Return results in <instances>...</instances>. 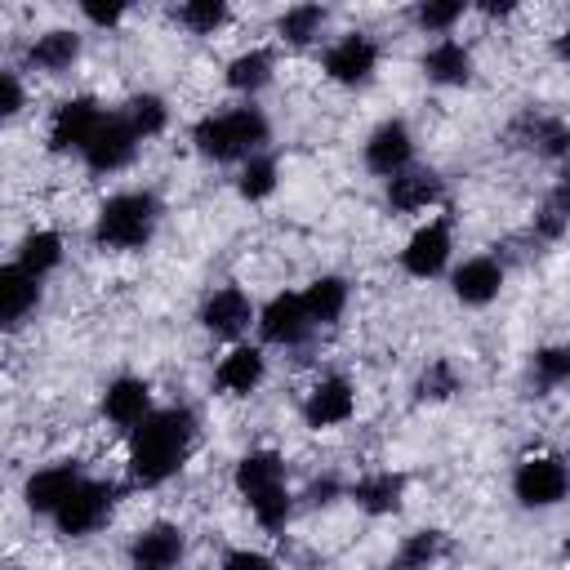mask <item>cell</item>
<instances>
[{"label": "cell", "mask_w": 570, "mask_h": 570, "mask_svg": "<svg viewBox=\"0 0 570 570\" xmlns=\"http://www.w3.org/2000/svg\"><path fill=\"white\" fill-rule=\"evenodd\" d=\"M223 570H276V561L267 552H254V548H232L223 557Z\"/></svg>", "instance_id": "cell-38"}, {"label": "cell", "mask_w": 570, "mask_h": 570, "mask_svg": "<svg viewBox=\"0 0 570 570\" xmlns=\"http://www.w3.org/2000/svg\"><path fill=\"white\" fill-rule=\"evenodd\" d=\"M570 223V169L557 178V187H552V196H548V205L539 209V232L543 236H561V227Z\"/></svg>", "instance_id": "cell-34"}, {"label": "cell", "mask_w": 570, "mask_h": 570, "mask_svg": "<svg viewBox=\"0 0 570 570\" xmlns=\"http://www.w3.org/2000/svg\"><path fill=\"white\" fill-rule=\"evenodd\" d=\"M134 151H138L134 125H129L125 116H107L102 129L94 134V142L85 147V165H89L94 174H116V169H125V165L134 160Z\"/></svg>", "instance_id": "cell-10"}, {"label": "cell", "mask_w": 570, "mask_h": 570, "mask_svg": "<svg viewBox=\"0 0 570 570\" xmlns=\"http://www.w3.org/2000/svg\"><path fill=\"white\" fill-rule=\"evenodd\" d=\"M272 80V53L267 49H245L227 62V85L240 89V94H254Z\"/></svg>", "instance_id": "cell-28"}, {"label": "cell", "mask_w": 570, "mask_h": 570, "mask_svg": "<svg viewBox=\"0 0 570 570\" xmlns=\"http://www.w3.org/2000/svg\"><path fill=\"white\" fill-rule=\"evenodd\" d=\"M534 379H539L543 387L566 383V379H570V347H566V343L539 347V352H534Z\"/></svg>", "instance_id": "cell-35"}, {"label": "cell", "mask_w": 570, "mask_h": 570, "mask_svg": "<svg viewBox=\"0 0 570 570\" xmlns=\"http://www.w3.org/2000/svg\"><path fill=\"white\" fill-rule=\"evenodd\" d=\"M450 249H454V240H450V223H445V218H432V223H423V227L405 240V249H401V267H405L410 276H419V281H432V276L450 263Z\"/></svg>", "instance_id": "cell-8"}, {"label": "cell", "mask_w": 570, "mask_h": 570, "mask_svg": "<svg viewBox=\"0 0 570 570\" xmlns=\"http://www.w3.org/2000/svg\"><path fill=\"white\" fill-rule=\"evenodd\" d=\"M401 494H405V476H396V472H370V476H361V481L352 485V499H356L365 512H374V517L396 512V508H401Z\"/></svg>", "instance_id": "cell-23"}, {"label": "cell", "mask_w": 570, "mask_h": 570, "mask_svg": "<svg viewBox=\"0 0 570 570\" xmlns=\"http://www.w3.org/2000/svg\"><path fill=\"white\" fill-rule=\"evenodd\" d=\"M236 490L245 494L249 512L263 530H281L289 521V490H285V463L272 450H249L236 463Z\"/></svg>", "instance_id": "cell-3"}, {"label": "cell", "mask_w": 570, "mask_h": 570, "mask_svg": "<svg viewBox=\"0 0 570 570\" xmlns=\"http://www.w3.org/2000/svg\"><path fill=\"white\" fill-rule=\"evenodd\" d=\"M441 196H445V187H441V178L432 169H401L396 178H387V205L396 214L432 209Z\"/></svg>", "instance_id": "cell-17"}, {"label": "cell", "mask_w": 570, "mask_h": 570, "mask_svg": "<svg viewBox=\"0 0 570 570\" xmlns=\"http://www.w3.org/2000/svg\"><path fill=\"white\" fill-rule=\"evenodd\" d=\"M191 441H196V419H191V410H183V405L151 410V414L134 428V436H129V476H134L138 485H160V481H169V476L183 468Z\"/></svg>", "instance_id": "cell-1"}, {"label": "cell", "mask_w": 570, "mask_h": 570, "mask_svg": "<svg viewBox=\"0 0 570 570\" xmlns=\"http://www.w3.org/2000/svg\"><path fill=\"white\" fill-rule=\"evenodd\" d=\"M13 263H18L22 272H31L36 281L49 276V272L62 263V236H58V232H27Z\"/></svg>", "instance_id": "cell-26"}, {"label": "cell", "mask_w": 570, "mask_h": 570, "mask_svg": "<svg viewBox=\"0 0 570 570\" xmlns=\"http://www.w3.org/2000/svg\"><path fill=\"white\" fill-rule=\"evenodd\" d=\"M76 53H80V36L76 31H45V36L31 40L27 62L40 67V71H67L76 62Z\"/></svg>", "instance_id": "cell-25"}, {"label": "cell", "mask_w": 570, "mask_h": 570, "mask_svg": "<svg viewBox=\"0 0 570 570\" xmlns=\"http://www.w3.org/2000/svg\"><path fill=\"white\" fill-rule=\"evenodd\" d=\"M352 410H356V392H352V383H347L343 374H325V379L307 392V401H303V419H307V428H316V432L347 423Z\"/></svg>", "instance_id": "cell-12"}, {"label": "cell", "mask_w": 570, "mask_h": 570, "mask_svg": "<svg viewBox=\"0 0 570 570\" xmlns=\"http://www.w3.org/2000/svg\"><path fill=\"white\" fill-rule=\"evenodd\" d=\"M557 53H561V58H570V27H566V36L557 40Z\"/></svg>", "instance_id": "cell-41"}, {"label": "cell", "mask_w": 570, "mask_h": 570, "mask_svg": "<svg viewBox=\"0 0 570 570\" xmlns=\"http://www.w3.org/2000/svg\"><path fill=\"white\" fill-rule=\"evenodd\" d=\"M410 156H414V138H410L405 120H383L365 138V165L383 178H396L401 169H410Z\"/></svg>", "instance_id": "cell-13"}, {"label": "cell", "mask_w": 570, "mask_h": 570, "mask_svg": "<svg viewBox=\"0 0 570 570\" xmlns=\"http://www.w3.org/2000/svg\"><path fill=\"white\" fill-rule=\"evenodd\" d=\"M178 561H183V530L169 521L147 525L129 543V570H178Z\"/></svg>", "instance_id": "cell-15"}, {"label": "cell", "mask_w": 570, "mask_h": 570, "mask_svg": "<svg viewBox=\"0 0 570 570\" xmlns=\"http://www.w3.org/2000/svg\"><path fill=\"white\" fill-rule=\"evenodd\" d=\"M85 18L98 22V27H116L125 18V4H107V9L102 4H85Z\"/></svg>", "instance_id": "cell-40"}, {"label": "cell", "mask_w": 570, "mask_h": 570, "mask_svg": "<svg viewBox=\"0 0 570 570\" xmlns=\"http://www.w3.org/2000/svg\"><path fill=\"white\" fill-rule=\"evenodd\" d=\"M102 120H107V111L94 102V98H67L58 111H53V120H49V147L53 151H80L85 156V147L94 142V134L102 129Z\"/></svg>", "instance_id": "cell-7"}, {"label": "cell", "mask_w": 570, "mask_h": 570, "mask_svg": "<svg viewBox=\"0 0 570 570\" xmlns=\"http://www.w3.org/2000/svg\"><path fill=\"white\" fill-rule=\"evenodd\" d=\"M450 392H459V374L450 370V361H432L419 379V396L423 401H445Z\"/></svg>", "instance_id": "cell-36"}, {"label": "cell", "mask_w": 570, "mask_h": 570, "mask_svg": "<svg viewBox=\"0 0 570 570\" xmlns=\"http://www.w3.org/2000/svg\"><path fill=\"white\" fill-rule=\"evenodd\" d=\"M174 18H178L187 31L209 36V31H218V27L227 22V4H223V0H187V4L174 9Z\"/></svg>", "instance_id": "cell-31"}, {"label": "cell", "mask_w": 570, "mask_h": 570, "mask_svg": "<svg viewBox=\"0 0 570 570\" xmlns=\"http://www.w3.org/2000/svg\"><path fill=\"white\" fill-rule=\"evenodd\" d=\"M321 27H325V9H321V4H294V9H285L281 22H276V31H281L289 45H312V40L321 36Z\"/></svg>", "instance_id": "cell-29"}, {"label": "cell", "mask_w": 570, "mask_h": 570, "mask_svg": "<svg viewBox=\"0 0 570 570\" xmlns=\"http://www.w3.org/2000/svg\"><path fill=\"white\" fill-rule=\"evenodd\" d=\"M454 298L459 303H468V307H485L494 294H499V285H503V267L494 263V258H468L459 272H454Z\"/></svg>", "instance_id": "cell-19"}, {"label": "cell", "mask_w": 570, "mask_h": 570, "mask_svg": "<svg viewBox=\"0 0 570 570\" xmlns=\"http://www.w3.org/2000/svg\"><path fill=\"white\" fill-rule=\"evenodd\" d=\"M102 414L116 423V428H138L147 414H151V387L142 379H116L107 383L102 392Z\"/></svg>", "instance_id": "cell-18"}, {"label": "cell", "mask_w": 570, "mask_h": 570, "mask_svg": "<svg viewBox=\"0 0 570 570\" xmlns=\"http://www.w3.org/2000/svg\"><path fill=\"white\" fill-rule=\"evenodd\" d=\"M236 187H240L245 200L272 196V191H276V160H272V156H249L245 169H240V178H236Z\"/></svg>", "instance_id": "cell-33"}, {"label": "cell", "mask_w": 570, "mask_h": 570, "mask_svg": "<svg viewBox=\"0 0 570 570\" xmlns=\"http://www.w3.org/2000/svg\"><path fill=\"white\" fill-rule=\"evenodd\" d=\"M423 71H428V80H436V85H463V80L472 76V53H468L459 40L441 36V40L423 53Z\"/></svg>", "instance_id": "cell-22"}, {"label": "cell", "mask_w": 570, "mask_h": 570, "mask_svg": "<svg viewBox=\"0 0 570 570\" xmlns=\"http://www.w3.org/2000/svg\"><path fill=\"white\" fill-rule=\"evenodd\" d=\"M517 129H521L525 147H534V151H543V156H570V125H566V120L525 116Z\"/></svg>", "instance_id": "cell-27"}, {"label": "cell", "mask_w": 570, "mask_h": 570, "mask_svg": "<svg viewBox=\"0 0 570 570\" xmlns=\"http://www.w3.org/2000/svg\"><path fill=\"white\" fill-rule=\"evenodd\" d=\"M512 494L525 508H557L570 494V468L552 454H530V459H521V468L512 476Z\"/></svg>", "instance_id": "cell-5"}, {"label": "cell", "mask_w": 570, "mask_h": 570, "mask_svg": "<svg viewBox=\"0 0 570 570\" xmlns=\"http://www.w3.org/2000/svg\"><path fill=\"white\" fill-rule=\"evenodd\" d=\"M18 107H22V85H18L13 71H4L0 76V111L4 116H18Z\"/></svg>", "instance_id": "cell-39"}, {"label": "cell", "mask_w": 570, "mask_h": 570, "mask_svg": "<svg viewBox=\"0 0 570 570\" xmlns=\"http://www.w3.org/2000/svg\"><path fill=\"white\" fill-rule=\"evenodd\" d=\"M156 218H160V205L151 191H120L102 200L94 218V240L102 249H142L156 232Z\"/></svg>", "instance_id": "cell-4"}, {"label": "cell", "mask_w": 570, "mask_h": 570, "mask_svg": "<svg viewBox=\"0 0 570 570\" xmlns=\"http://www.w3.org/2000/svg\"><path fill=\"white\" fill-rule=\"evenodd\" d=\"M76 485H80L76 463H49V468H40V472L27 476L22 499H27L31 512H49V517H53V512L67 503V494H71Z\"/></svg>", "instance_id": "cell-16"}, {"label": "cell", "mask_w": 570, "mask_h": 570, "mask_svg": "<svg viewBox=\"0 0 570 570\" xmlns=\"http://www.w3.org/2000/svg\"><path fill=\"white\" fill-rule=\"evenodd\" d=\"M459 18H463V4H459V0H445V4H419V9H414V22H419L423 31H450Z\"/></svg>", "instance_id": "cell-37"}, {"label": "cell", "mask_w": 570, "mask_h": 570, "mask_svg": "<svg viewBox=\"0 0 570 570\" xmlns=\"http://www.w3.org/2000/svg\"><path fill=\"white\" fill-rule=\"evenodd\" d=\"M441 548H445L441 530H419V534H410V539L401 543V552H396V570H428V566L441 557Z\"/></svg>", "instance_id": "cell-30"}, {"label": "cell", "mask_w": 570, "mask_h": 570, "mask_svg": "<svg viewBox=\"0 0 570 570\" xmlns=\"http://www.w3.org/2000/svg\"><path fill=\"white\" fill-rule=\"evenodd\" d=\"M125 120L134 125V134H138V138H151V134H160V129H165V120H169V111H165V98H156V94H138V98H129V107H125Z\"/></svg>", "instance_id": "cell-32"}, {"label": "cell", "mask_w": 570, "mask_h": 570, "mask_svg": "<svg viewBox=\"0 0 570 570\" xmlns=\"http://www.w3.org/2000/svg\"><path fill=\"white\" fill-rule=\"evenodd\" d=\"M214 383H218V392H227V396L254 392V387L263 383V352H258V347H232V352L218 361Z\"/></svg>", "instance_id": "cell-21"}, {"label": "cell", "mask_w": 570, "mask_h": 570, "mask_svg": "<svg viewBox=\"0 0 570 570\" xmlns=\"http://www.w3.org/2000/svg\"><path fill=\"white\" fill-rule=\"evenodd\" d=\"M254 321V307H249V294L240 285H218L205 303H200V325L214 334V338H240Z\"/></svg>", "instance_id": "cell-11"}, {"label": "cell", "mask_w": 570, "mask_h": 570, "mask_svg": "<svg viewBox=\"0 0 570 570\" xmlns=\"http://www.w3.org/2000/svg\"><path fill=\"white\" fill-rule=\"evenodd\" d=\"M374 67H379V45L361 31L343 36L325 49V76L338 85H365L374 76Z\"/></svg>", "instance_id": "cell-9"}, {"label": "cell", "mask_w": 570, "mask_h": 570, "mask_svg": "<svg viewBox=\"0 0 570 570\" xmlns=\"http://www.w3.org/2000/svg\"><path fill=\"white\" fill-rule=\"evenodd\" d=\"M191 142L209 160H249L267 142V120L258 107H232V111L196 120Z\"/></svg>", "instance_id": "cell-2"}, {"label": "cell", "mask_w": 570, "mask_h": 570, "mask_svg": "<svg viewBox=\"0 0 570 570\" xmlns=\"http://www.w3.org/2000/svg\"><path fill=\"white\" fill-rule=\"evenodd\" d=\"M312 330V316L303 307V294H276L263 312H258V334L267 343H281V347H294L303 343Z\"/></svg>", "instance_id": "cell-14"}, {"label": "cell", "mask_w": 570, "mask_h": 570, "mask_svg": "<svg viewBox=\"0 0 570 570\" xmlns=\"http://www.w3.org/2000/svg\"><path fill=\"white\" fill-rule=\"evenodd\" d=\"M40 303V281L31 272H22L18 263L0 267V321L13 330L27 321V312Z\"/></svg>", "instance_id": "cell-20"}, {"label": "cell", "mask_w": 570, "mask_h": 570, "mask_svg": "<svg viewBox=\"0 0 570 570\" xmlns=\"http://www.w3.org/2000/svg\"><path fill=\"white\" fill-rule=\"evenodd\" d=\"M111 503H116V490H111L107 481L80 476V485H76V490L67 494V503L53 512V525H58V534L80 539V534H89V530H98V525L107 521Z\"/></svg>", "instance_id": "cell-6"}, {"label": "cell", "mask_w": 570, "mask_h": 570, "mask_svg": "<svg viewBox=\"0 0 570 570\" xmlns=\"http://www.w3.org/2000/svg\"><path fill=\"white\" fill-rule=\"evenodd\" d=\"M303 307L312 316V325H334L347 307V285L343 276H316L307 289H303Z\"/></svg>", "instance_id": "cell-24"}]
</instances>
